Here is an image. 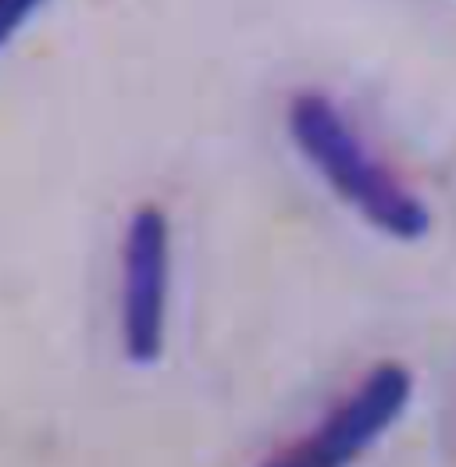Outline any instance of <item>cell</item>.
<instances>
[{
  "label": "cell",
  "instance_id": "obj_2",
  "mask_svg": "<svg viewBox=\"0 0 456 467\" xmlns=\"http://www.w3.org/2000/svg\"><path fill=\"white\" fill-rule=\"evenodd\" d=\"M171 317V218L161 203H140L125 218L118 246V347L136 368L168 350Z\"/></svg>",
  "mask_w": 456,
  "mask_h": 467
},
{
  "label": "cell",
  "instance_id": "obj_1",
  "mask_svg": "<svg viewBox=\"0 0 456 467\" xmlns=\"http://www.w3.org/2000/svg\"><path fill=\"white\" fill-rule=\"evenodd\" d=\"M285 132L310 171L375 233L396 243H420L431 233V207L424 196L368 147L328 93H293L285 104Z\"/></svg>",
  "mask_w": 456,
  "mask_h": 467
},
{
  "label": "cell",
  "instance_id": "obj_4",
  "mask_svg": "<svg viewBox=\"0 0 456 467\" xmlns=\"http://www.w3.org/2000/svg\"><path fill=\"white\" fill-rule=\"evenodd\" d=\"M43 7H47V0H0V50L18 36Z\"/></svg>",
  "mask_w": 456,
  "mask_h": 467
},
{
  "label": "cell",
  "instance_id": "obj_3",
  "mask_svg": "<svg viewBox=\"0 0 456 467\" xmlns=\"http://www.w3.org/2000/svg\"><path fill=\"white\" fill-rule=\"evenodd\" d=\"M410 400V368L403 360H378L314 429L278 446L257 467H353L396 429Z\"/></svg>",
  "mask_w": 456,
  "mask_h": 467
}]
</instances>
